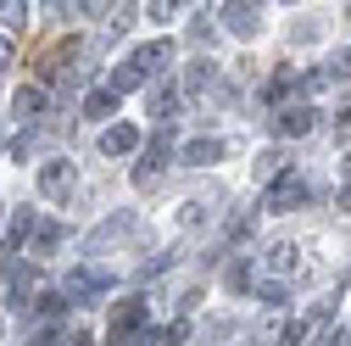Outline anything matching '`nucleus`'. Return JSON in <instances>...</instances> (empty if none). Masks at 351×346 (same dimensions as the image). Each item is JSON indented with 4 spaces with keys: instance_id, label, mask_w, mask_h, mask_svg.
<instances>
[{
    "instance_id": "1",
    "label": "nucleus",
    "mask_w": 351,
    "mask_h": 346,
    "mask_svg": "<svg viewBox=\"0 0 351 346\" xmlns=\"http://www.w3.org/2000/svg\"><path fill=\"white\" fill-rule=\"evenodd\" d=\"M145 319H151V308H145V301H117V308H112V324H106L112 346H123L134 330H145Z\"/></svg>"
},
{
    "instance_id": "2",
    "label": "nucleus",
    "mask_w": 351,
    "mask_h": 346,
    "mask_svg": "<svg viewBox=\"0 0 351 346\" xmlns=\"http://www.w3.org/2000/svg\"><path fill=\"white\" fill-rule=\"evenodd\" d=\"M73 51H78V39H73V34L51 39V45L34 56V78H56V67H62V62H73Z\"/></svg>"
},
{
    "instance_id": "3",
    "label": "nucleus",
    "mask_w": 351,
    "mask_h": 346,
    "mask_svg": "<svg viewBox=\"0 0 351 346\" xmlns=\"http://www.w3.org/2000/svg\"><path fill=\"white\" fill-rule=\"evenodd\" d=\"M223 28L240 34V39H251V34L262 28V12L251 6V0H229V6H223Z\"/></svg>"
},
{
    "instance_id": "4",
    "label": "nucleus",
    "mask_w": 351,
    "mask_h": 346,
    "mask_svg": "<svg viewBox=\"0 0 351 346\" xmlns=\"http://www.w3.org/2000/svg\"><path fill=\"white\" fill-rule=\"evenodd\" d=\"M39 190H45L51 201H62V196L73 190V162H62V157L45 162V168H39Z\"/></svg>"
},
{
    "instance_id": "5",
    "label": "nucleus",
    "mask_w": 351,
    "mask_h": 346,
    "mask_svg": "<svg viewBox=\"0 0 351 346\" xmlns=\"http://www.w3.org/2000/svg\"><path fill=\"white\" fill-rule=\"evenodd\" d=\"M318 117H313V106L306 101H295V106H285L279 117H274V135H285V140H295V135H306V128H313Z\"/></svg>"
},
{
    "instance_id": "6",
    "label": "nucleus",
    "mask_w": 351,
    "mask_h": 346,
    "mask_svg": "<svg viewBox=\"0 0 351 346\" xmlns=\"http://www.w3.org/2000/svg\"><path fill=\"white\" fill-rule=\"evenodd\" d=\"M12 112H17V123L45 117V84H23V90L12 95Z\"/></svg>"
},
{
    "instance_id": "7",
    "label": "nucleus",
    "mask_w": 351,
    "mask_h": 346,
    "mask_svg": "<svg viewBox=\"0 0 351 346\" xmlns=\"http://www.w3.org/2000/svg\"><path fill=\"white\" fill-rule=\"evenodd\" d=\"M306 201V185L295 179V173H290V179H279L274 190H268V212H285V207H301Z\"/></svg>"
},
{
    "instance_id": "8",
    "label": "nucleus",
    "mask_w": 351,
    "mask_h": 346,
    "mask_svg": "<svg viewBox=\"0 0 351 346\" xmlns=\"http://www.w3.org/2000/svg\"><path fill=\"white\" fill-rule=\"evenodd\" d=\"M167 62H173V45H167V39H151V45L134 51V67H140V73H162Z\"/></svg>"
},
{
    "instance_id": "9",
    "label": "nucleus",
    "mask_w": 351,
    "mask_h": 346,
    "mask_svg": "<svg viewBox=\"0 0 351 346\" xmlns=\"http://www.w3.org/2000/svg\"><path fill=\"white\" fill-rule=\"evenodd\" d=\"M134 146H140V128H128V123H117V128L101 135V151L106 157H123V151H134Z\"/></svg>"
},
{
    "instance_id": "10",
    "label": "nucleus",
    "mask_w": 351,
    "mask_h": 346,
    "mask_svg": "<svg viewBox=\"0 0 351 346\" xmlns=\"http://www.w3.org/2000/svg\"><path fill=\"white\" fill-rule=\"evenodd\" d=\"M217 157H223V140H190V146H184V162H190V168H206V162H217Z\"/></svg>"
},
{
    "instance_id": "11",
    "label": "nucleus",
    "mask_w": 351,
    "mask_h": 346,
    "mask_svg": "<svg viewBox=\"0 0 351 346\" xmlns=\"http://www.w3.org/2000/svg\"><path fill=\"white\" fill-rule=\"evenodd\" d=\"M106 285V274L101 268H78L73 279H67V296H84V290H101Z\"/></svg>"
},
{
    "instance_id": "12",
    "label": "nucleus",
    "mask_w": 351,
    "mask_h": 346,
    "mask_svg": "<svg viewBox=\"0 0 351 346\" xmlns=\"http://www.w3.org/2000/svg\"><path fill=\"white\" fill-rule=\"evenodd\" d=\"M151 112H156V117H173V112H179V90H173V84L151 90Z\"/></svg>"
},
{
    "instance_id": "13",
    "label": "nucleus",
    "mask_w": 351,
    "mask_h": 346,
    "mask_svg": "<svg viewBox=\"0 0 351 346\" xmlns=\"http://www.w3.org/2000/svg\"><path fill=\"white\" fill-rule=\"evenodd\" d=\"M184 78H190L184 90H190V95H201V90H212V78H217V67H212V62H195V67H190Z\"/></svg>"
},
{
    "instance_id": "14",
    "label": "nucleus",
    "mask_w": 351,
    "mask_h": 346,
    "mask_svg": "<svg viewBox=\"0 0 351 346\" xmlns=\"http://www.w3.org/2000/svg\"><path fill=\"white\" fill-rule=\"evenodd\" d=\"M84 112H90V117H112L117 112V90H95L90 101H84Z\"/></svg>"
},
{
    "instance_id": "15",
    "label": "nucleus",
    "mask_w": 351,
    "mask_h": 346,
    "mask_svg": "<svg viewBox=\"0 0 351 346\" xmlns=\"http://www.w3.org/2000/svg\"><path fill=\"white\" fill-rule=\"evenodd\" d=\"M140 78H145V73H140V67H134V62H123V67H117V73H112V90H117V95H123V90H134V84H140Z\"/></svg>"
},
{
    "instance_id": "16",
    "label": "nucleus",
    "mask_w": 351,
    "mask_h": 346,
    "mask_svg": "<svg viewBox=\"0 0 351 346\" xmlns=\"http://www.w3.org/2000/svg\"><path fill=\"white\" fill-rule=\"evenodd\" d=\"M0 23H6V28H23V23H28V6H23V0H0Z\"/></svg>"
},
{
    "instance_id": "17",
    "label": "nucleus",
    "mask_w": 351,
    "mask_h": 346,
    "mask_svg": "<svg viewBox=\"0 0 351 346\" xmlns=\"http://www.w3.org/2000/svg\"><path fill=\"white\" fill-rule=\"evenodd\" d=\"M268 263H274L279 274H285V268H295V246H274V251H268Z\"/></svg>"
},
{
    "instance_id": "18",
    "label": "nucleus",
    "mask_w": 351,
    "mask_h": 346,
    "mask_svg": "<svg viewBox=\"0 0 351 346\" xmlns=\"http://www.w3.org/2000/svg\"><path fill=\"white\" fill-rule=\"evenodd\" d=\"M329 73H351V51H335L329 56Z\"/></svg>"
},
{
    "instance_id": "19",
    "label": "nucleus",
    "mask_w": 351,
    "mask_h": 346,
    "mask_svg": "<svg viewBox=\"0 0 351 346\" xmlns=\"http://www.w3.org/2000/svg\"><path fill=\"white\" fill-rule=\"evenodd\" d=\"M78 6H84V12H90V17H101V12L112 6V0H78Z\"/></svg>"
},
{
    "instance_id": "20",
    "label": "nucleus",
    "mask_w": 351,
    "mask_h": 346,
    "mask_svg": "<svg viewBox=\"0 0 351 346\" xmlns=\"http://www.w3.org/2000/svg\"><path fill=\"white\" fill-rule=\"evenodd\" d=\"M324 346H351V335H346V330H329V335H324Z\"/></svg>"
},
{
    "instance_id": "21",
    "label": "nucleus",
    "mask_w": 351,
    "mask_h": 346,
    "mask_svg": "<svg viewBox=\"0 0 351 346\" xmlns=\"http://www.w3.org/2000/svg\"><path fill=\"white\" fill-rule=\"evenodd\" d=\"M12 56H17V45H12V39H0V67H12Z\"/></svg>"
},
{
    "instance_id": "22",
    "label": "nucleus",
    "mask_w": 351,
    "mask_h": 346,
    "mask_svg": "<svg viewBox=\"0 0 351 346\" xmlns=\"http://www.w3.org/2000/svg\"><path fill=\"white\" fill-rule=\"evenodd\" d=\"M340 123H351V95H346V101H340Z\"/></svg>"
},
{
    "instance_id": "23",
    "label": "nucleus",
    "mask_w": 351,
    "mask_h": 346,
    "mask_svg": "<svg viewBox=\"0 0 351 346\" xmlns=\"http://www.w3.org/2000/svg\"><path fill=\"white\" fill-rule=\"evenodd\" d=\"M340 207H351V190H346V196H340Z\"/></svg>"
}]
</instances>
